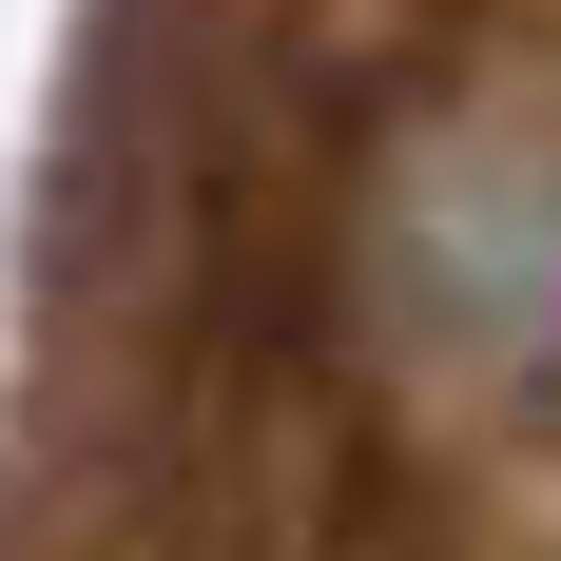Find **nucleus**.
Wrapping results in <instances>:
<instances>
[{
    "mask_svg": "<svg viewBox=\"0 0 561 561\" xmlns=\"http://www.w3.org/2000/svg\"><path fill=\"white\" fill-rule=\"evenodd\" d=\"M330 368L407 446L561 407V39H446L330 174Z\"/></svg>",
    "mask_w": 561,
    "mask_h": 561,
    "instance_id": "f257e3e1",
    "label": "nucleus"
}]
</instances>
